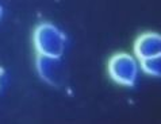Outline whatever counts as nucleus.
Masks as SVG:
<instances>
[{
    "instance_id": "obj_1",
    "label": "nucleus",
    "mask_w": 161,
    "mask_h": 124,
    "mask_svg": "<svg viewBox=\"0 0 161 124\" xmlns=\"http://www.w3.org/2000/svg\"><path fill=\"white\" fill-rule=\"evenodd\" d=\"M33 42L38 54L61 58L66 49V35L52 23H41L34 30Z\"/></svg>"
},
{
    "instance_id": "obj_2",
    "label": "nucleus",
    "mask_w": 161,
    "mask_h": 124,
    "mask_svg": "<svg viewBox=\"0 0 161 124\" xmlns=\"http://www.w3.org/2000/svg\"><path fill=\"white\" fill-rule=\"evenodd\" d=\"M140 70V61L130 53H117L108 61V76L114 82L125 88L136 85Z\"/></svg>"
},
{
    "instance_id": "obj_3",
    "label": "nucleus",
    "mask_w": 161,
    "mask_h": 124,
    "mask_svg": "<svg viewBox=\"0 0 161 124\" xmlns=\"http://www.w3.org/2000/svg\"><path fill=\"white\" fill-rule=\"evenodd\" d=\"M37 72L43 81L50 85H58L62 80V65L58 57L41 55L37 57Z\"/></svg>"
},
{
    "instance_id": "obj_4",
    "label": "nucleus",
    "mask_w": 161,
    "mask_h": 124,
    "mask_svg": "<svg viewBox=\"0 0 161 124\" xmlns=\"http://www.w3.org/2000/svg\"><path fill=\"white\" fill-rule=\"evenodd\" d=\"M134 55L138 61L161 55V37L158 33H145L134 42Z\"/></svg>"
},
{
    "instance_id": "obj_5",
    "label": "nucleus",
    "mask_w": 161,
    "mask_h": 124,
    "mask_svg": "<svg viewBox=\"0 0 161 124\" xmlns=\"http://www.w3.org/2000/svg\"><path fill=\"white\" fill-rule=\"evenodd\" d=\"M140 69L147 76L158 78L161 76V55L150 57L140 61Z\"/></svg>"
},
{
    "instance_id": "obj_6",
    "label": "nucleus",
    "mask_w": 161,
    "mask_h": 124,
    "mask_svg": "<svg viewBox=\"0 0 161 124\" xmlns=\"http://www.w3.org/2000/svg\"><path fill=\"white\" fill-rule=\"evenodd\" d=\"M2 15H3V8H2V6H0V18H2Z\"/></svg>"
}]
</instances>
